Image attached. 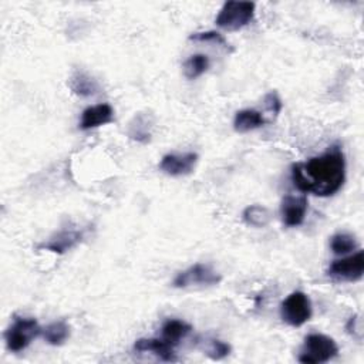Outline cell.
<instances>
[{"instance_id":"14","label":"cell","mask_w":364,"mask_h":364,"mask_svg":"<svg viewBox=\"0 0 364 364\" xmlns=\"http://www.w3.org/2000/svg\"><path fill=\"white\" fill-rule=\"evenodd\" d=\"M267 124L266 118L262 112L252 108H245L236 112L233 119V128L239 134L250 132L253 129H257L260 127H264Z\"/></svg>"},{"instance_id":"3","label":"cell","mask_w":364,"mask_h":364,"mask_svg":"<svg viewBox=\"0 0 364 364\" xmlns=\"http://www.w3.org/2000/svg\"><path fill=\"white\" fill-rule=\"evenodd\" d=\"M255 7L253 1H226L219 10L215 23L223 30L237 31L253 20Z\"/></svg>"},{"instance_id":"10","label":"cell","mask_w":364,"mask_h":364,"mask_svg":"<svg viewBox=\"0 0 364 364\" xmlns=\"http://www.w3.org/2000/svg\"><path fill=\"white\" fill-rule=\"evenodd\" d=\"M85 239V230L77 229H64L53 235L47 242L38 245V249L50 250L57 255H64Z\"/></svg>"},{"instance_id":"15","label":"cell","mask_w":364,"mask_h":364,"mask_svg":"<svg viewBox=\"0 0 364 364\" xmlns=\"http://www.w3.org/2000/svg\"><path fill=\"white\" fill-rule=\"evenodd\" d=\"M192 330V326L188 324L183 320H178V318H169L162 324L161 333H162V338L169 343L171 346H178L179 341L182 338H185Z\"/></svg>"},{"instance_id":"4","label":"cell","mask_w":364,"mask_h":364,"mask_svg":"<svg viewBox=\"0 0 364 364\" xmlns=\"http://www.w3.org/2000/svg\"><path fill=\"white\" fill-rule=\"evenodd\" d=\"M41 334V327L33 317H14L13 323L4 331V341L9 351L20 353L28 347L31 340Z\"/></svg>"},{"instance_id":"16","label":"cell","mask_w":364,"mask_h":364,"mask_svg":"<svg viewBox=\"0 0 364 364\" xmlns=\"http://www.w3.org/2000/svg\"><path fill=\"white\" fill-rule=\"evenodd\" d=\"M68 85H70L71 91L80 97H90V95L97 94V91H98L97 81L82 71L74 73L68 81Z\"/></svg>"},{"instance_id":"21","label":"cell","mask_w":364,"mask_h":364,"mask_svg":"<svg viewBox=\"0 0 364 364\" xmlns=\"http://www.w3.org/2000/svg\"><path fill=\"white\" fill-rule=\"evenodd\" d=\"M189 40L191 41H198V43H213L228 51H233V48L230 47V44L226 41V38L218 33V31H213V30H209V31H200V33H192L189 36Z\"/></svg>"},{"instance_id":"18","label":"cell","mask_w":364,"mask_h":364,"mask_svg":"<svg viewBox=\"0 0 364 364\" xmlns=\"http://www.w3.org/2000/svg\"><path fill=\"white\" fill-rule=\"evenodd\" d=\"M243 222L253 228H264L269 225L272 215L270 210L262 205H250L242 213Z\"/></svg>"},{"instance_id":"23","label":"cell","mask_w":364,"mask_h":364,"mask_svg":"<svg viewBox=\"0 0 364 364\" xmlns=\"http://www.w3.org/2000/svg\"><path fill=\"white\" fill-rule=\"evenodd\" d=\"M263 101H264L266 109H267L273 117H277L279 112H280L282 108H283V102H282L279 94H277L276 91H270V92H267V94L264 95V100H263Z\"/></svg>"},{"instance_id":"19","label":"cell","mask_w":364,"mask_h":364,"mask_svg":"<svg viewBox=\"0 0 364 364\" xmlns=\"http://www.w3.org/2000/svg\"><path fill=\"white\" fill-rule=\"evenodd\" d=\"M209 68V57L206 54H192L183 63V75L188 80H195L205 74Z\"/></svg>"},{"instance_id":"24","label":"cell","mask_w":364,"mask_h":364,"mask_svg":"<svg viewBox=\"0 0 364 364\" xmlns=\"http://www.w3.org/2000/svg\"><path fill=\"white\" fill-rule=\"evenodd\" d=\"M346 330L347 333L354 337L355 340L361 341L363 338V327H361V320H360V316L358 314H354L348 318L347 324H346Z\"/></svg>"},{"instance_id":"8","label":"cell","mask_w":364,"mask_h":364,"mask_svg":"<svg viewBox=\"0 0 364 364\" xmlns=\"http://www.w3.org/2000/svg\"><path fill=\"white\" fill-rule=\"evenodd\" d=\"M198 154H166L159 162V169L169 176H185L192 173L198 164Z\"/></svg>"},{"instance_id":"5","label":"cell","mask_w":364,"mask_h":364,"mask_svg":"<svg viewBox=\"0 0 364 364\" xmlns=\"http://www.w3.org/2000/svg\"><path fill=\"white\" fill-rule=\"evenodd\" d=\"M222 276L213 270L209 264L195 263L188 269L179 272L172 286L176 289H191V287H210L220 283Z\"/></svg>"},{"instance_id":"9","label":"cell","mask_w":364,"mask_h":364,"mask_svg":"<svg viewBox=\"0 0 364 364\" xmlns=\"http://www.w3.org/2000/svg\"><path fill=\"white\" fill-rule=\"evenodd\" d=\"M307 212V196L306 195H291L287 193L282 199L280 215L282 220L289 228H296L304 222Z\"/></svg>"},{"instance_id":"7","label":"cell","mask_w":364,"mask_h":364,"mask_svg":"<svg viewBox=\"0 0 364 364\" xmlns=\"http://www.w3.org/2000/svg\"><path fill=\"white\" fill-rule=\"evenodd\" d=\"M327 274L340 282H358L364 274V252L358 250L357 253L334 260L328 269Z\"/></svg>"},{"instance_id":"1","label":"cell","mask_w":364,"mask_h":364,"mask_svg":"<svg viewBox=\"0 0 364 364\" xmlns=\"http://www.w3.org/2000/svg\"><path fill=\"white\" fill-rule=\"evenodd\" d=\"M346 158L343 151L333 145L324 154L291 166V181L304 193L331 196L344 183Z\"/></svg>"},{"instance_id":"2","label":"cell","mask_w":364,"mask_h":364,"mask_svg":"<svg viewBox=\"0 0 364 364\" xmlns=\"http://www.w3.org/2000/svg\"><path fill=\"white\" fill-rule=\"evenodd\" d=\"M337 354L338 346L334 338L326 334L313 333L304 338L299 361L303 364H321L330 361Z\"/></svg>"},{"instance_id":"22","label":"cell","mask_w":364,"mask_h":364,"mask_svg":"<svg viewBox=\"0 0 364 364\" xmlns=\"http://www.w3.org/2000/svg\"><path fill=\"white\" fill-rule=\"evenodd\" d=\"M230 350L232 347L228 343L213 338V340H209L208 347L205 348V353L212 360H222L230 354Z\"/></svg>"},{"instance_id":"13","label":"cell","mask_w":364,"mask_h":364,"mask_svg":"<svg viewBox=\"0 0 364 364\" xmlns=\"http://www.w3.org/2000/svg\"><path fill=\"white\" fill-rule=\"evenodd\" d=\"M152 125H154V117L151 114L138 112L128 124L127 134L131 139L136 142L146 144L151 141L152 135Z\"/></svg>"},{"instance_id":"20","label":"cell","mask_w":364,"mask_h":364,"mask_svg":"<svg viewBox=\"0 0 364 364\" xmlns=\"http://www.w3.org/2000/svg\"><path fill=\"white\" fill-rule=\"evenodd\" d=\"M355 246H357L355 237L350 233H346V232L336 233L330 239V249L336 255H347L353 249H355Z\"/></svg>"},{"instance_id":"17","label":"cell","mask_w":364,"mask_h":364,"mask_svg":"<svg viewBox=\"0 0 364 364\" xmlns=\"http://www.w3.org/2000/svg\"><path fill=\"white\" fill-rule=\"evenodd\" d=\"M41 336L50 346H61L70 337V326L64 320L53 321L41 328Z\"/></svg>"},{"instance_id":"6","label":"cell","mask_w":364,"mask_h":364,"mask_svg":"<svg viewBox=\"0 0 364 364\" xmlns=\"http://www.w3.org/2000/svg\"><path fill=\"white\" fill-rule=\"evenodd\" d=\"M311 301L303 291L290 293L280 304V316L291 327H300L311 318Z\"/></svg>"},{"instance_id":"12","label":"cell","mask_w":364,"mask_h":364,"mask_svg":"<svg viewBox=\"0 0 364 364\" xmlns=\"http://www.w3.org/2000/svg\"><path fill=\"white\" fill-rule=\"evenodd\" d=\"M134 351L149 353L162 361H175L176 355L173 346L166 343L164 338H138L134 344Z\"/></svg>"},{"instance_id":"11","label":"cell","mask_w":364,"mask_h":364,"mask_svg":"<svg viewBox=\"0 0 364 364\" xmlns=\"http://www.w3.org/2000/svg\"><path fill=\"white\" fill-rule=\"evenodd\" d=\"M114 121V109L109 104H97L87 107L81 114L80 128L87 131Z\"/></svg>"}]
</instances>
